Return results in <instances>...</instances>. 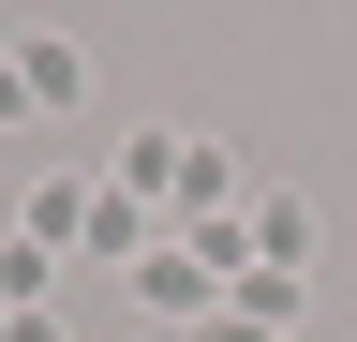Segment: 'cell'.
Listing matches in <instances>:
<instances>
[{
	"label": "cell",
	"instance_id": "obj_1",
	"mask_svg": "<svg viewBox=\"0 0 357 342\" xmlns=\"http://www.w3.org/2000/svg\"><path fill=\"white\" fill-rule=\"evenodd\" d=\"M178 194H194L208 224H223V208H238L253 179H238V149H223V134H178Z\"/></svg>",
	"mask_w": 357,
	"mask_h": 342
},
{
	"label": "cell",
	"instance_id": "obj_2",
	"mask_svg": "<svg viewBox=\"0 0 357 342\" xmlns=\"http://www.w3.org/2000/svg\"><path fill=\"white\" fill-rule=\"evenodd\" d=\"M15 75H30V104H45V119H60V104H89V60L60 45V30H30V45H15Z\"/></svg>",
	"mask_w": 357,
	"mask_h": 342
},
{
	"label": "cell",
	"instance_id": "obj_3",
	"mask_svg": "<svg viewBox=\"0 0 357 342\" xmlns=\"http://www.w3.org/2000/svg\"><path fill=\"white\" fill-rule=\"evenodd\" d=\"M134 283H149V313H194V297H208L223 268H208V253H194V238H178V253H134Z\"/></svg>",
	"mask_w": 357,
	"mask_h": 342
},
{
	"label": "cell",
	"instance_id": "obj_4",
	"mask_svg": "<svg viewBox=\"0 0 357 342\" xmlns=\"http://www.w3.org/2000/svg\"><path fill=\"white\" fill-rule=\"evenodd\" d=\"M253 268H312V208L298 194H253Z\"/></svg>",
	"mask_w": 357,
	"mask_h": 342
},
{
	"label": "cell",
	"instance_id": "obj_5",
	"mask_svg": "<svg viewBox=\"0 0 357 342\" xmlns=\"http://www.w3.org/2000/svg\"><path fill=\"white\" fill-rule=\"evenodd\" d=\"M89 224H105V194H89V179H45V194H30V238H45V253L89 238Z\"/></svg>",
	"mask_w": 357,
	"mask_h": 342
},
{
	"label": "cell",
	"instance_id": "obj_6",
	"mask_svg": "<svg viewBox=\"0 0 357 342\" xmlns=\"http://www.w3.org/2000/svg\"><path fill=\"white\" fill-rule=\"evenodd\" d=\"M223 313H253V327H298V268H238V283H223Z\"/></svg>",
	"mask_w": 357,
	"mask_h": 342
},
{
	"label": "cell",
	"instance_id": "obj_7",
	"mask_svg": "<svg viewBox=\"0 0 357 342\" xmlns=\"http://www.w3.org/2000/svg\"><path fill=\"white\" fill-rule=\"evenodd\" d=\"M45 268H60L45 238H0V297H15V313H45Z\"/></svg>",
	"mask_w": 357,
	"mask_h": 342
},
{
	"label": "cell",
	"instance_id": "obj_8",
	"mask_svg": "<svg viewBox=\"0 0 357 342\" xmlns=\"http://www.w3.org/2000/svg\"><path fill=\"white\" fill-rule=\"evenodd\" d=\"M15 119H45V104H30V75H15V45H0V134H15Z\"/></svg>",
	"mask_w": 357,
	"mask_h": 342
},
{
	"label": "cell",
	"instance_id": "obj_9",
	"mask_svg": "<svg viewBox=\"0 0 357 342\" xmlns=\"http://www.w3.org/2000/svg\"><path fill=\"white\" fill-rule=\"evenodd\" d=\"M0 342H60V313H0Z\"/></svg>",
	"mask_w": 357,
	"mask_h": 342
},
{
	"label": "cell",
	"instance_id": "obj_10",
	"mask_svg": "<svg viewBox=\"0 0 357 342\" xmlns=\"http://www.w3.org/2000/svg\"><path fill=\"white\" fill-rule=\"evenodd\" d=\"M208 342H283V327H253V313H223V327H208Z\"/></svg>",
	"mask_w": 357,
	"mask_h": 342
}]
</instances>
